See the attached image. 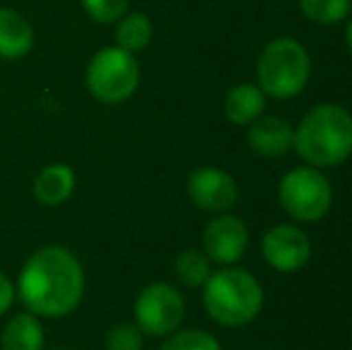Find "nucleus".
Segmentation results:
<instances>
[{
    "label": "nucleus",
    "instance_id": "obj_1",
    "mask_svg": "<svg viewBox=\"0 0 352 350\" xmlns=\"http://www.w3.org/2000/svg\"><path fill=\"white\" fill-rule=\"evenodd\" d=\"M17 293L24 307L36 317H65L84 298V269L70 250L43 248L27 259Z\"/></svg>",
    "mask_w": 352,
    "mask_h": 350
},
{
    "label": "nucleus",
    "instance_id": "obj_2",
    "mask_svg": "<svg viewBox=\"0 0 352 350\" xmlns=\"http://www.w3.org/2000/svg\"><path fill=\"white\" fill-rule=\"evenodd\" d=\"M292 146L314 168L343 164L352 154V116L333 103L311 108L295 130Z\"/></svg>",
    "mask_w": 352,
    "mask_h": 350
},
{
    "label": "nucleus",
    "instance_id": "obj_3",
    "mask_svg": "<svg viewBox=\"0 0 352 350\" xmlns=\"http://www.w3.org/2000/svg\"><path fill=\"white\" fill-rule=\"evenodd\" d=\"M264 305L259 281L245 269L216 271L204 283V307L213 322L223 327L250 324Z\"/></svg>",
    "mask_w": 352,
    "mask_h": 350
},
{
    "label": "nucleus",
    "instance_id": "obj_4",
    "mask_svg": "<svg viewBox=\"0 0 352 350\" xmlns=\"http://www.w3.org/2000/svg\"><path fill=\"white\" fill-rule=\"evenodd\" d=\"M311 63L305 46L295 39H276L264 48L256 65L259 89L269 96L290 98L305 89L309 80Z\"/></svg>",
    "mask_w": 352,
    "mask_h": 350
},
{
    "label": "nucleus",
    "instance_id": "obj_5",
    "mask_svg": "<svg viewBox=\"0 0 352 350\" xmlns=\"http://www.w3.org/2000/svg\"><path fill=\"white\" fill-rule=\"evenodd\" d=\"M87 87L101 103H122L140 87V63L135 53L122 48H103L87 67Z\"/></svg>",
    "mask_w": 352,
    "mask_h": 350
},
{
    "label": "nucleus",
    "instance_id": "obj_6",
    "mask_svg": "<svg viewBox=\"0 0 352 350\" xmlns=\"http://www.w3.org/2000/svg\"><path fill=\"white\" fill-rule=\"evenodd\" d=\"M278 199L292 219L314 223L331 209L333 192L329 180L316 168H295L280 180Z\"/></svg>",
    "mask_w": 352,
    "mask_h": 350
},
{
    "label": "nucleus",
    "instance_id": "obj_7",
    "mask_svg": "<svg viewBox=\"0 0 352 350\" xmlns=\"http://www.w3.org/2000/svg\"><path fill=\"white\" fill-rule=\"evenodd\" d=\"M182 317H185V300L168 283L146 285L135 300L137 327L148 336H168L180 327Z\"/></svg>",
    "mask_w": 352,
    "mask_h": 350
},
{
    "label": "nucleus",
    "instance_id": "obj_8",
    "mask_svg": "<svg viewBox=\"0 0 352 350\" xmlns=\"http://www.w3.org/2000/svg\"><path fill=\"white\" fill-rule=\"evenodd\" d=\"M261 250H264V259L269 262V266H274L276 271H283V274L302 269L311 257L309 238L297 226L287 223L271 228L264 235Z\"/></svg>",
    "mask_w": 352,
    "mask_h": 350
},
{
    "label": "nucleus",
    "instance_id": "obj_9",
    "mask_svg": "<svg viewBox=\"0 0 352 350\" xmlns=\"http://www.w3.org/2000/svg\"><path fill=\"white\" fill-rule=\"evenodd\" d=\"M187 195L199 209L221 214L237 201V182L221 168H199L187 180Z\"/></svg>",
    "mask_w": 352,
    "mask_h": 350
},
{
    "label": "nucleus",
    "instance_id": "obj_10",
    "mask_svg": "<svg viewBox=\"0 0 352 350\" xmlns=\"http://www.w3.org/2000/svg\"><path fill=\"white\" fill-rule=\"evenodd\" d=\"M250 245V230L237 216H218L204 228V254L218 264H235Z\"/></svg>",
    "mask_w": 352,
    "mask_h": 350
},
{
    "label": "nucleus",
    "instance_id": "obj_11",
    "mask_svg": "<svg viewBox=\"0 0 352 350\" xmlns=\"http://www.w3.org/2000/svg\"><path fill=\"white\" fill-rule=\"evenodd\" d=\"M292 144H295V130L280 118H261V120L256 118L252 122L250 146L259 156L276 159V156H283L285 151H290Z\"/></svg>",
    "mask_w": 352,
    "mask_h": 350
},
{
    "label": "nucleus",
    "instance_id": "obj_12",
    "mask_svg": "<svg viewBox=\"0 0 352 350\" xmlns=\"http://www.w3.org/2000/svg\"><path fill=\"white\" fill-rule=\"evenodd\" d=\"M34 46V29L22 12L0 8V58L17 61Z\"/></svg>",
    "mask_w": 352,
    "mask_h": 350
},
{
    "label": "nucleus",
    "instance_id": "obj_13",
    "mask_svg": "<svg viewBox=\"0 0 352 350\" xmlns=\"http://www.w3.org/2000/svg\"><path fill=\"white\" fill-rule=\"evenodd\" d=\"M74 171L65 164L46 166L34 180V197L43 206H60L65 204L74 192Z\"/></svg>",
    "mask_w": 352,
    "mask_h": 350
},
{
    "label": "nucleus",
    "instance_id": "obj_14",
    "mask_svg": "<svg viewBox=\"0 0 352 350\" xmlns=\"http://www.w3.org/2000/svg\"><path fill=\"white\" fill-rule=\"evenodd\" d=\"M266 108V96L256 85H237L230 89L223 103V111H226L228 120L235 122V125H250L256 118L264 113Z\"/></svg>",
    "mask_w": 352,
    "mask_h": 350
},
{
    "label": "nucleus",
    "instance_id": "obj_15",
    "mask_svg": "<svg viewBox=\"0 0 352 350\" xmlns=\"http://www.w3.org/2000/svg\"><path fill=\"white\" fill-rule=\"evenodd\" d=\"M0 350H43V327L36 314H14L3 331Z\"/></svg>",
    "mask_w": 352,
    "mask_h": 350
},
{
    "label": "nucleus",
    "instance_id": "obj_16",
    "mask_svg": "<svg viewBox=\"0 0 352 350\" xmlns=\"http://www.w3.org/2000/svg\"><path fill=\"white\" fill-rule=\"evenodd\" d=\"M151 36H153V27L146 14L130 12V14H122L120 22H118L116 41L118 48H122V51L140 53L151 43Z\"/></svg>",
    "mask_w": 352,
    "mask_h": 350
},
{
    "label": "nucleus",
    "instance_id": "obj_17",
    "mask_svg": "<svg viewBox=\"0 0 352 350\" xmlns=\"http://www.w3.org/2000/svg\"><path fill=\"white\" fill-rule=\"evenodd\" d=\"M175 274L177 278L185 285H204L206 278L211 276L209 269V257L204 252H197V250H187V252H180L175 259Z\"/></svg>",
    "mask_w": 352,
    "mask_h": 350
},
{
    "label": "nucleus",
    "instance_id": "obj_18",
    "mask_svg": "<svg viewBox=\"0 0 352 350\" xmlns=\"http://www.w3.org/2000/svg\"><path fill=\"white\" fill-rule=\"evenodd\" d=\"M300 8L307 19L316 24H336L348 17L350 0H300Z\"/></svg>",
    "mask_w": 352,
    "mask_h": 350
},
{
    "label": "nucleus",
    "instance_id": "obj_19",
    "mask_svg": "<svg viewBox=\"0 0 352 350\" xmlns=\"http://www.w3.org/2000/svg\"><path fill=\"white\" fill-rule=\"evenodd\" d=\"M161 350H223L221 343L206 331H177L173 336H168V341L163 343Z\"/></svg>",
    "mask_w": 352,
    "mask_h": 350
},
{
    "label": "nucleus",
    "instance_id": "obj_20",
    "mask_svg": "<svg viewBox=\"0 0 352 350\" xmlns=\"http://www.w3.org/2000/svg\"><path fill=\"white\" fill-rule=\"evenodd\" d=\"M144 333L137 324H118L108 331L106 350H142Z\"/></svg>",
    "mask_w": 352,
    "mask_h": 350
},
{
    "label": "nucleus",
    "instance_id": "obj_21",
    "mask_svg": "<svg viewBox=\"0 0 352 350\" xmlns=\"http://www.w3.org/2000/svg\"><path fill=\"white\" fill-rule=\"evenodd\" d=\"M82 3L89 17L101 24L118 22L122 14H127V8H130V0H82Z\"/></svg>",
    "mask_w": 352,
    "mask_h": 350
},
{
    "label": "nucleus",
    "instance_id": "obj_22",
    "mask_svg": "<svg viewBox=\"0 0 352 350\" xmlns=\"http://www.w3.org/2000/svg\"><path fill=\"white\" fill-rule=\"evenodd\" d=\"M14 303V285L10 283L8 276L0 271V314L8 312L10 307H12Z\"/></svg>",
    "mask_w": 352,
    "mask_h": 350
},
{
    "label": "nucleus",
    "instance_id": "obj_23",
    "mask_svg": "<svg viewBox=\"0 0 352 350\" xmlns=\"http://www.w3.org/2000/svg\"><path fill=\"white\" fill-rule=\"evenodd\" d=\"M348 46H350V53H352V19H350V27H348Z\"/></svg>",
    "mask_w": 352,
    "mask_h": 350
}]
</instances>
